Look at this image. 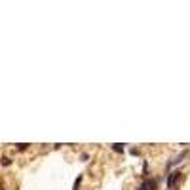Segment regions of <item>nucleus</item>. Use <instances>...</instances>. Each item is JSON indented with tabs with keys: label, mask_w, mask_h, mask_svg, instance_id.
<instances>
[{
	"label": "nucleus",
	"mask_w": 190,
	"mask_h": 190,
	"mask_svg": "<svg viewBox=\"0 0 190 190\" xmlns=\"http://www.w3.org/2000/svg\"><path fill=\"white\" fill-rule=\"evenodd\" d=\"M181 177H183L181 171H171L169 175H167V186H169V190H175L177 183L181 181Z\"/></svg>",
	"instance_id": "1"
},
{
	"label": "nucleus",
	"mask_w": 190,
	"mask_h": 190,
	"mask_svg": "<svg viewBox=\"0 0 190 190\" xmlns=\"http://www.w3.org/2000/svg\"><path fill=\"white\" fill-rule=\"evenodd\" d=\"M156 188H158V179H144L137 190H156Z\"/></svg>",
	"instance_id": "2"
},
{
	"label": "nucleus",
	"mask_w": 190,
	"mask_h": 190,
	"mask_svg": "<svg viewBox=\"0 0 190 190\" xmlns=\"http://www.w3.org/2000/svg\"><path fill=\"white\" fill-rule=\"evenodd\" d=\"M186 154H188V150H181V152H179V154L175 156V158H173V160H169V162H167V171H169L171 167H175V165H179V164H181V162L186 158Z\"/></svg>",
	"instance_id": "3"
},
{
	"label": "nucleus",
	"mask_w": 190,
	"mask_h": 190,
	"mask_svg": "<svg viewBox=\"0 0 190 190\" xmlns=\"http://www.w3.org/2000/svg\"><path fill=\"white\" fill-rule=\"evenodd\" d=\"M110 148H112L114 152H118V154H122V152H126V147H122L120 143H114V144H110Z\"/></svg>",
	"instance_id": "4"
},
{
	"label": "nucleus",
	"mask_w": 190,
	"mask_h": 190,
	"mask_svg": "<svg viewBox=\"0 0 190 190\" xmlns=\"http://www.w3.org/2000/svg\"><path fill=\"white\" fill-rule=\"evenodd\" d=\"M80 184H82V175H78L76 181H74V184H72V190H78V188H80Z\"/></svg>",
	"instance_id": "5"
},
{
	"label": "nucleus",
	"mask_w": 190,
	"mask_h": 190,
	"mask_svg": "<svg viewBox=\"0 0 190 190\" xmlns=\"http://www.w3.org/2000/svg\"><path fill=\"white\" fill-rule=\"evenodd\" d=\"M0 164H2V165H10V164H12V160H10L8 156H4V158H0Z\"/></svg>",
	"instance_id": "6"
},
{
	"label": "nucleus",
	"mask_w": 190,
	"mask_h": 190,
	"mask_svg": "<svg viewBox=\"0 0 190 190\" xmlns=\"http://www.w3.org/2000/svg\"><path fill=\"white\" fill-rule=\"evenodd\" d=\"M87 158H89V154H87V152H84V154L80 156V160H82V162H87Z\"/></svg>",
	"instance_id": "7"
},
{
	"label": "nucleus",
	"mask_w": 190,
	"mask_h": 190,
	"mask_svg": "<svg viewBox=\"0 0 190 190\" xmlns=\"http://www.w3.org/2000/svg\"><path fill=\"white\" fill-rule=\"evenodd\" d=\"M27 147H29V144H25V143H23V144H17V148H19V150H25Z\"/></svg>",
	"instance_id": "8"
},
{
	"label": "nucleus",
	"mask_w": 190,
	"mask_h": 190,
	"mask_svg": "<svg viewBox=\"0 0 190 190\" xmlns=\"http://www.w3.org/2000/svg\"><path fill=\"white\" fill-rule=\"evenodd\" d=\"M129 152H131V154H133V156H139V150H137V148H131V150H129Z\"/></svg>",
	"instance_id": "9"
}]
</instances>
